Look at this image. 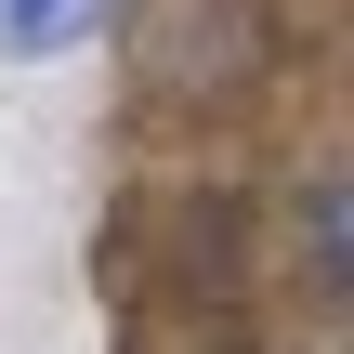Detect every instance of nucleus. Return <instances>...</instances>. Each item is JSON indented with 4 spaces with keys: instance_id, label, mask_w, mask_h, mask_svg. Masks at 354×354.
Segmentation results:
<instances>
[{
    "instance_id": "obj_1",
    "label": "nucleus",
    "mask_w": 354,
    "mask_h": 354,
    "mask_svg": "<svg viewBox=\"0 0 354 354\" xmlns=\"http://www.w3.org/2000/svg\"><path fill=\"white\" fill-rule=\"evenodd\" d=\"M105 26V0H0V66H53Z\"/></svg>"
}]
</instances>
